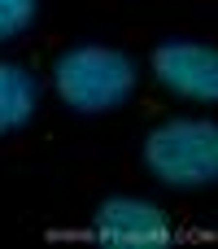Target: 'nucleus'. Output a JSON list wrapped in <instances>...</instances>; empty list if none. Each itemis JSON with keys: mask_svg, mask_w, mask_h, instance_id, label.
<instances>
[{"mask_svg": "<svg viewBox=\"0 0 218 249\" xmlns=\"http://www.w3.org/2000/svg\"><path fill=\"white\" fill-rule=\"evenodd\" d=\"M52 88L74 114H109L140 88V66L114 44H74L52 57Z\"/></svg>", "mask_w": 218, "mask_h": 249, "instance_id": "f257e3e1", "label": "nucleus"}, {"mask_svg": "<svg viewBox=\"0 0 218 249\" xmlns=\"http://www.w3.org/2000/svg\"><path fill=\"white\" fill-rule=\"evenodd\" d=\"M140 158L166 188H210L218 179V127L210 118H166L144 136Z\"/></svg>", "mask_w": 218, "mask_h": 249, "instance_id": "f03ea898", "label": "nucleus"}, {"mask_svg": "<svg viewBox=\"0 0 218 249\" xmlns=\"http://www.w3.org/2000/svg\"><path fill=\"white\" fill-rule=\"evenodd\" d=\"M157 83L188 101H218V48L210 39H162L149 53Z\"/></svg>", "mask_w": 218, "mask_h": 249, "instance_id": "7ed1b4c3", "label": "nucleus"}, {"mask_svg": "<svg viewBox=\"0 0 218 249\" xmlns=\"http://www.w3.org/2000/svg\"><path fill=\"white\" fill-rule=\"evenodd\" d=\"M92 236L109 245H162L170 241V219L144 197H105L92 210Z\"/></svg>", "mask_w": 218, "mask_h": 249, "instance_id": "20e7f679", "label": "nucleus"}, {"mask_svg": "<svg viewBox=\"0 0 218 249\" xmlns=\"http://www.w3.org/2000/svg\"><path fill=\"white\" fill-rule=\"evenodd\" d=\"M39 109V79L22 61H0V136L31 127Z\"/></svg>", "mask_w": 218, "mask_h": 249, "instance_id": "39448f33", "label": "nucleus"}, {"mask_svg": "<svg viewBox=\"0 0 218 249\" xmlns=\"http://www.w3.org/2000/svg\"><path fill=\"white\" fill-rule=\"evenodd\" d=\"M39 18V0H0V44L31 31Z\"/></svg>", "mask_w": 218, "mask_h": 249, "instance_id": "423d86ee", "label": "nucleus"}]
</instances>
